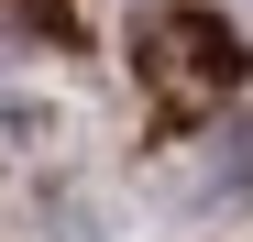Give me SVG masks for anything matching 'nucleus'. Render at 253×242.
<instances>
[{"label": "nucleus", "mask_w": 253, "mask_h": 242, "mask_svg": "<svg viewBox=\"0 0 253 242\" xmlns=\"http://www.w3.org/2000/svg\"><path fill=\"white\" fill-rule=\"evenodd\" d=\"M143 77H154L165 99H209V88H231V77H242V44H231V22H220V11L176 0V11H154V22H143Z\"/></svg>", "instance_id": "obj_1"}, {"label": "nucleus", "mask_w": 253, "mask_h": 242, "mask_svg": "<svg viewBox=\"0 0 253 242\" xmlns=\"http://www.w3.org/2000/svg\"><path fill=\"white\" fill-rule=\"evenodd\" d=\"M209 198H253V110L209 143Z\"/></svg>", "instance_id": "obj_2"}]
</instances>
